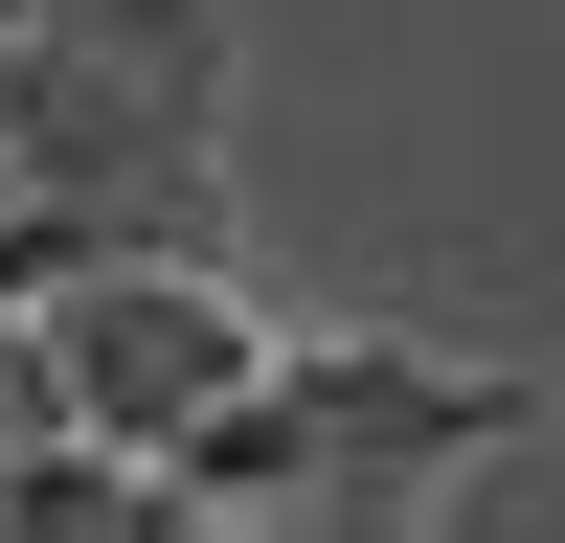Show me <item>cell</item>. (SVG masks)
Returning a JSON list of instances; mask_svg holds the SVG:
<instances>
[{
	"label": "cell",
	"mask_w": 565,
	"mask_h": 543,
	"mask_svg": "<svg viewBox=\"0 0 565 543\" xmlns=\"http://www.w3.org/2000/svg\"><path fill=\"white\" fill-rule=\"evenodd\" d=\"M226 249V0H0V295Z\"/></svg>",
	"instance_id": "obj_1"
},
{
	"label": "cell",
	"mask_w": 565,
	"mask_h": 543,
	"mask_svg": "<svg viewBox=\"0 0 565 543\" xmlns=\"http://www.w3.org/2000/svg\"><path fill=\"white\" fill-rule=\"evenodd\" d=\"M521 430H543L521 362H430V340H271V385L181 430V521L407 498V476H476V453H521Z\"/></svg>",
	"instance_id": "obj_2"
},
{
	"label": "cell",
	"mask_w": 565,
	"mask_h": 543,
	"mask_svg": "<svg viewBox=\"0 0 565 543\" xmlns=\"http://www.w3.org/2000/svg\"><path fill=\"white\" fill-rule=\"evenodd\" d=\"M23 317H45V385H68V430L159 453V476H181V430H204V407H249V385H271V317H249V272H226V249L68 272V295H23Z\"/></svg>",
	"instance_id": "obj_3"
},
{
	"label": "cell",
	"mask_w": 565,
	"mask_h": 543,
	"mask_svg": "<svg viewBox=\"0 0 565 543\" xmlns=\"http://www.w3.org/2000/svg\"><path fill=\"white\" fill-rule=\"evenodd\" d=\"M23 430H68V385H45V317L0 295V453H23Z\"/></svg>",
	"instance_id": "obj_4"
}]
</instances>
